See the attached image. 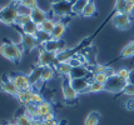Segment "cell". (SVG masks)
Returning <instances> with one entry per match:
<instances>
[{
    "instance_id": "1",
    "label": "cell",
    "mask_w": 134,
    "mask_h": 125,
    "mask_svg": "<svg viewBox=\"0 0 134 125\" xmlns=\"http://www.w3.org/2000/svg\"><path fill=\"white\" fill-rule=\"evenodd\" d=\"M0 54L5 59L18 64L23 58V49L16 44L9 41V40H4L0 44Z\"/></svg>"
},
{
    "instance_id": "2",
    "label": "cell",
    "mask_w": 134,
    "mask_h": 125,
    "mask_svg": "<svg viewBox=\"0 0 134 125\" xmlns=\"http://www.w3.org/2000/svg\"><path fill=\"white\" fill-rule=\"evenodd\" d=\"M16 18H18V9L15 3H10L9 5L0 9V23H3L5 25H14Z\"/></svg>"
},
{
    "instance_id": "3",
    "label": "cell",
    "mask_w": 134,
    "mask_h": 125,
    "mask_svg": "<svg viewBox=\"0 0 134 125\" xmlns=\"http://www.w3.org/2000/svg\"><path fill=\"white\" fill-rule=\"evenodd\" d=\"M127 83H128V81L123 80L122 78H119L117 74H115V75H113V76L108 78L107 83L104 84V90L105 91H108V93L117 94V93H120V91L124 90Z\"/></svg>"
},
{
    "instance_id": "4",
    "label": "cell",
    "mask_w": 134,
    "mask_h": 125,
    "mask_svg": "<svg viewBox=\"0 0 134 125\" xmlns=\"http://www.w3.org/2000/svg\"><path fill=\"white\" fill-rule=\"evenodd\" d=\"M62 93H63V98L66 103L69 101H75L78 98V93L73 89L71 86V80L69 76H64L62 80Z\"/></svg>"
},
{
    "instance_id": "5",
    "label": "cell",
    "mask_w": 134,
    "mask_h": 125,
    "mask_svg": "<svg viewBox=\"0 0 134 125\" xmlns=\"http://www.w3.org/2000/svg\"><path fill=\"white\" fill-rule=\"evenodd\" d=\"M52 13L55 16H68L73 14V3L70 0H65L58 4H53Z\"/></svg>"
},
{
    "instance_id": "6",
    "label": "cell",
    "mask_w": 134,
    "mask_h": 125,
    "mask_svg": "<svg viewBox=\"0 0 134 125\" xmlns=\"http://www.w3.org/2000/svg\"><path fill=\"white\" fill-rule=\"evenodd\" d=\"M10 79L14 83V85L16 86V89L20 91V90H28L31 89V84L29 81V76L25 75V74H21V73H12L10 75Z\"/></svg>"
},
{
    "instance_id": "7",
    "label": "cell",
    "mask_w": 134,
    "mask_h": 125,
    "mask_svg": "<svg viewBox=\"0 0 134 125\" xmlns=\"http://www.w3.org/2000/svg\"><path fill=\"white\" fill-rule=\"evenodd\" d=\"M113 25L120 30H127L132 25V19L130 15L124 14V13H117L113 18Z\"/></svg>"
},
{
    "instance_id": "8",
    "label": "cell",
    "mask_w": 134,
    "mask_h": 125,
    "mask_svg": "<svg viewBox=\"0 0 134 125\" xmlns=\"http://www.w3.org/2000/svg\"><path fill=\"white\" fill-rule=\"evenodd\" d=\"M0 90L3 93H5L8 95H12L16 98L19 90L16 89V86L14 85V83L12 81V79L9 75H3L1 78V81H0Z\"/></svg>"
},
{
    "instance_id": "9",
    "label": "cell",
    "mask_w": 134,
    "mask_h": 125,
    "mask_svg": "<svg viewBox=\"0 0 134 125\" xmlns=\"http://www.w3.org/2000/svg\"><path fill=\"white\" fill-rule=\"evenodd\" d=\"M57 64V54L45 51L44 49H40L39 53V59H38V65L41 66H52Z\"/></svg>"
},
{
    "instance_id": "10",
    "label": "cell",
    "mask_w": 134,
    "mask_h": 125,
    "mask_svg": "<svg viewBox=\"0 0 134 125\" xmlns=\"http://www.w3.org/2000/svg\"><path fill=\"white\" fill-rule=\"evenodd\" d=\"M41 49H44L45 51H49V53L58 54L65 49V41L64 40H53V39H50L49 41L41 44Z\"/></svg>"
},
{
    "instance_id": "11",
    "label": "cell",
    "mask_w": 134,
    "mask_h": 125,
    "mask_svg": "<svg viewBox=\"0 0 134 125\" xmlns=\"http://www.w3.org/2000/svg\"><path fill=\"white\" fill-rule=\"evenodd\" d=\"M20 48L25 50V51H30L35 49L38 45H40L38 39L34 35H28V34H21V39H20Z\"/></svg>"
},
{
    "instance_id": "12",
    "label": "cell",
    "mask_w": 134,
    "mask_h": 125,
    "mask_svg": "<svg viewBox=\"0 0 134 125\" xmlns=\"http://www.w3.org/2000/svg\"><path fill=\"white\" fill-rule=\"evenodd\" d=\"M53 113V105L47 100H43L41 103L36 104V119H43L48 114Z\"/></svg>"
},
{
    "instance_id": "13",
    "label": "cell",
    "mask_w": 134,
    "mask_h": 125,
    "mask_svg": "<svg viewBox=\"0 0 134 125\" xmlns=\"http://www.w3.org/2000/svg\"><path fill=\"white\" fill-rule=\"evenodd\" d=\"M30 19H31V21H34L35 24L39 25L43 24L45 20L48 19V15H47V11H44L43 9H40L39 6L38 8H35L31 10V14H30Z\"/></svg>"
},
{
    "instance_id": "14",
    "label": "cell",
    "mask_w": 134,
    "mask_h": 125,
    "mask_svg": "<svg viewBox=\"0 0 134 125\" xmlns=\"http://www.w3.org/2000/svg\"><path fill=\"white\" fill-rule=\"evenodd\" d=\"M43 68H44V66L36 65L34 69L30 72L29 75H28V76H29V81H30V84H31V88H34V86H36L38 84L43 83V81H41V73H43Z\"/></svg>"
},
{
    "instance_id": "15",
    "label": "cell",
    "mask_w": 134,
    "mask_h": 125,
    "mask_svg": "<svg viewBox=\"0 0 134 125\" xmlns=\"http://www.w3.org/2000/svg\"><path fill=\"white\" fill-rule=\"evenodd\" d=\"M65 31H66V24L63 20H58L55 23L54 30L52 33V39L53 40H62V38H63Z\"/></svg>"
},
{
    "instance_id": "16",
    "label": "cell",
    "mask_w": 134,
    "mask_h": 125,
    "mask_svg": "<svg viewBox=\"0 0 134 125\" xmlns=\"http://www.w3.org/2000/svg\"><path fill=\"white\" fill-rule=\"evenodd\" d=\"M92 73L87 66H78V68H71V72L69 74V78L73 79H80V78H88Z\"/></svg>"
},
{
    "instance_id": "17",
    "label": "cell",
    "mask_w": 134,
    "mask_h": 125,
    "mask_svg": "<svg viewBox=\"0 0 134 125\" xmlns=\"http://www.w3.org/2000/svg\"><path fill=\"white\" fill-rule=\"evenodd\" d=\"M33 93H34V89H33V88H31V89H28V90H20L16 95L18 101H19L21 105H24V106L30 104V103H31Z\"/></svg>"
},
{
    "instance_id": "18",
    "label": "cell",
    "mask_w": 134,
    "mask_h": 125,
    "mask_svg": "<svg viewBox=\"0 0 134 125\" xmlns=\"http://www.w3.org/2000/svg\"><path fill=\"white\" fill-rule=\"evenodd\" d=\"M54 70L58 73L59 75H63V76H69L70 72H71V66L68 63H57L54 65Z\"/></svg>"
},
{
    "instance_id": "19",
    "label": "cell",
    "mask_w": 134,
    "mask_h": 125,
    "mask_svg": "<svg viewBox=\"0 0 134 125\" xmlns=\"http://www.w3.org/2000/svg\"><path fill=\"white\" fill-rule=\"evenodd\" d=\"M21 33L23 34H28V35H36V33H38V30H39V26L35 24L34 21H31L30 20L29 23H26L25 25H23L21 28Z\"/></svg>"
},
{
    "instance_id": "20",
    "label": "cell",
    "mask_w": 134,
    "mask_h": 125,
    "mask_svg": "<svg viewBox=\"0 0 134 125\" xmlns=\"http://www.w3.org/2000/svg\"><path fill=\"white\" fill-rule=\"evenodd\" d=\"M14 123L16 125H33V119L25 113V109H24L23 113L15 116V121Z\"/></svg>"
},
{
    "instance_id": "21",
    "label": "cell",
    "mask_w": 134,
    "mask_h": 125,
    "mask_svg": "<svg viewBox=\"0 0 134 125\" xmlns=\"http://www.w3.org/2000/svg\"><path fill=\"white\" fill-rule=\"evenodd\" d=\"M95 13H97L95 3H94V0H90L87 4V6L84 8V10H83V13H82V16H84V18H90V16L95 15Z\"/></svg>"
},
{
    "instance_id": "22",
    "label": "cell",
    "mask_w": 134,
    "mask_h": 125,
    "mask_svg": "<svg viewBox=\"0 0 134 125\" xmlns=\"http://www.w3.org/2000/svg\"><path fill=\"white\" fill-rule=\"evenodd\" d=\"M90 0H75L73 3V14H76V15H82L84 8L87 6V4Z\"/></svg>"
},
{
    "instance_id": "23",
    "label": "cell",
    "mask_w": 134,
    "mask_h": 125,
    "mask_svg": "<svg viewBox=\"0 0 134 125\" xmlns=\"http://www.w3.org/2000/svg\"><path fill=\"white\" fill-rule=\"evenodd\" d=\"M55 23H57V21H54V19L48 18L43 24L39 25V30H43V31H45V33L52 35L53 30H54V26H55Z\"/></svg>"
},
{
    "instance_id": "24",
    "label": "cell",
    "mask_w": 134,
    "mask_h": 125,
    "mask_svg": "<svg viewBox=\"0 0 134 125\" xmlns=\"http://www.w3.org/2000/svg\"><path fill=\"white\" fill-rule=\"evenodd\" d=\"M100 120V114L98 111H92L87 115L84 120V125H98Z\"/></svg>"
},
{
    "instance_id": "25",
    "label": "cell",
    "mask_w": 134,
    "mask_h": 125,
    "mask_svg": "<svg viewBox=\"0 0 134 125\" xmlns=\"http://www.w3.org/2000/svg\"><path fill=\"white\" fill-rule=\"evenodd\" d=\"M54 76V69L53 66H44L43 68V73H41V81L47 83L49 80H52Z\"/></svg>"
},
{
    "instance_id": "26",
    "label": "cell",
    "mask_w": 134,
    "mask_h": 125,
    "mask_svg": "<svg viewBox=\"0 0 134 125\" xmlns=\"http://www.w3.org/2000/svg\"><path fill=\"white\" fill-rule=\"evenodd\" d=\"M130 56H134V40L129 43L128 45H125L120 53V58H130Z\"/></svg>"
},
{
    "instance_id": "27",
    "label": "cell",
    "mask_w": 134,
    "mask_h": 125,
    "mask_svg": "<svg viewBox=\"0 0 134 125\" xmlns=\"http://www.w3.org/2000/svg\"><path fill=\"white\" fill-rule=\"evenodd\" d=\"M66 63H68L71 68H78V66H83V65H84L85 60H82V56H80L79 54H76L75 56H73V58H71V59H69Z\"/></svg>"
},
{
    "instance_id": "28",
    "label": "cell",
    "mask_w": 134,
    "mask_h": 125,
    "mask_svg": "<svg viewBox=\"0 0 134 125\" xmlns=\"http://www.w3.org/2000/svg\"><path fill=\"white\" fill-rule=\"evenodd\" d=\"M35 38L38 39L39 44L41 45V44H44V43L49 41V40L52 39V35H50V34H48V33H45V31H43V30H38V33H36Z\"/></svg>"
},
{
    "instance_id": "29",
    "label": "cell",
    "mask_w": 134,
    "mask_h": 125,
    "mask_svg": "<svg viewBox=\"0 0 134 125\" xmlns=\"http://www.w3.org/2000/svg\"><path fill=\"white\" fill-rule=\"evenodd\" d=\"M30 20V16L29 15H18V18L15 19V24L14 25H16V26H23V25H25L26 23H29Z\"/></svg>"
},
{
    "instance_id": "30",
    "label": "cell",
    "mask_w": 134,
    "mask_h": 125,
    "mask_svg": "<svg viewBox=\"0 0 134 125\" xmlns=\"http://www.w3.org/2000/svg\"><path fill=\"white\" fill-rule=\"evenodd\" d=\"M107 80H108V76L105 75V73H95V74H93V81L105 84Z\"/></svg>"
},
{
    "instance_id": "31",
    "label": "cell",
    "mask_w": 134,
    "mask_h": 125,
    "mask_svg": "<svg viewBox=\"0 0 134 125\" xmlns=\"http://www.w3.org/2000/svg\"><path fill=\"white\" fill-rule=\"evenodd\" d=\"M104 90V84L97 83V81H92L90 83V93H99Z\"/></svg>"
},
{
    "instance_id": "32",
    "label": "cell",
    "mask_w": 134,
    "mask_h": 125,
    "mask_svg": "<svg viewBox=\"0 0 134 125\" xmlns=\"http://www.w3.org/2000/svg\"><path fill=\"white\" fill-rule=\"evenodd\" d=\"M129 74H130V70L127 69V68H120L119 70H117V75L119 78H122L123 80H125V81H128Z\"/></svg>"
},
{
    "instance_id": "33",
    "label": "cell",
    "mask_w": 134,
    "mask_h": 125,
    "mask_svg": "<svg viewBox=\"0 0 134 125\" xmlns=\"http://www.w3.org/2000/svg\"><path fill=\"white\" fill-rule=\"evenodd\" d=\"M16 9H18V15H29L30 16V14H31V9L21 5V4H16Z\"/></svg>"
},
{
    "instance_id": "34",
    "label": "cell",
    "mask_w": 134,
    "mask_h": 125,
    "mask_svg": "<svg viewBox=\"0 0 134 125\" xmlns=\"http://www.w3.org/2000/svg\"><path fill=\"white\" fill-rule=\"evenodd\" d=\"M133 11H134V3L130 1V0H127V1H125V6H124V11L123 13L130 15Z\"/></svg>"
},
{
    "instance_id": "35",
    "label": "cell",
    "mask_w": 134,
    "mask_h": 125,
    "mask_svg": "<svg viewBox=\"0 0 134 125\" xmlns=\"http://www.w3.org/2000/svg\"><path fill=\"white\" fill-rule=\"evenodd\" d=\"M20 4L26 6V8H29V9H31V10L35 9V8H38V1L36 0H23Z\"/></svg>"
},
{
    "instance_id": "36",
    "label": "cell",
    "mask_w": 134,
    "mask_h": 125,
    "mask_svg": "<svg viewBox=\"0 0 134 125\" xmlns=\"http://www.w3.org/2000/svg\"><path fill=\"white\" fill-rule=\"evenodd\" d=\"M123 93H124L125 95H128V96H134V85L133 84L127 83L125 88H124V90H123Z\"/></svg>"
},
{
    "instance_id": "37",
    "label": "cell",
    "mask_w": 134,
    "mask_h": 125,
    "mask_svg": "<svg viewBox=\"0 0 134 125\" xmlns=\"http://www.w3.org/2000/svg\"><path fill=\"white\" fill-rule=\"evenodd\" d=\"M125 1H127V0H117V1H115V11L117 13H123L124 11Z\"/></svg>"
},
{
    "instance_id": "38",
    "label": "cell",
    "mask_w": 134,
    "mask_h": 125,
    "mask_svg": "<svg viewBox=\"0 0 134 125\" xmlns=\"http://www.w3.org/2000/svg\"><path fill=\"white\" fill-rule=\"evenodd\" d=\"M105 75L108 78H110V76H113V75H115L117 74V72L113 69V68H110V66H107V69H105Z\"/></svg>"
},
{
    "instance_id": "39",
    "label": "cell",
    "mask_w": 134,
    "mask_h": 125,
    "mask_svg": "<svg viewBox=\"0 0 134 125\" xmlns=\"http://www.w3.org/2000/svg\"><path fill=\"white\" fill-rule=\"evenodd\" d=\"M43 125H59V121L57 119H52V120H41Z\"/></svg>"
},
{
    "instance_id": "40",
    "label": "cell",
    "mask_w": 134,
    "mask_h": 125,
    "mask_svg": "<svg viewBox=\"0 0 134 125\" xmlns=\"http://www.w3.org/2000/svg\"><path fill=\"white\" fill-rule=\"evenodd\" d=\"M125 108H127L128 110H133L134 109V98L129 99V100L125 103Z\"/></svg>"
},
{
    "instance_id": "41",
    "label": "cell",
    "mask_w": 134,
    "mask_h": 125,
    "mask_svg": "<svg viewBox=\"0 0 134 125\" xmlns=\"http://www.w3.org/2000/svg\"><path fill=\"white\" fill-rule=\"evenodd\" d=\"M128 83L134 85V69H130V74H129V78H128Z\"/></svg>"
},
{
    "instance_id": "42",
    "label": "cell",
    "mask_w": 134,
    "mask_h": 125,
    "mask_svg": "<svg viewBox=\"0 0 134 125\" xmlns=\"http://www.w3.org/2000/svg\"><path fill=\"white\" fill-rule=\"evenodd\" d=\"M52 119H55V115H54V113L52 114H48L47 116H44L41 120H52Z\"/></svg>"
},
{
    "instance_id": "43",
    "label": "cell",
    "mask_w": 134,
    "mask_h": 125,
    "mask_svg": "<svg viewBox=\"0 0 134 125\" xmlns=\"http://www.w3.org/2000/svg\"><path fill=\"white\" fill-rule=\"evenodd\" d=\"M50 1V4H58V3H62V1H65V0H49Z\"/></svg>"
},
{
    "instance_id": "44",
    "label": "cell",
    "mask_w": 134,
    "mask_h": 125,
    "mask_svg": "<svg viewBox=\"0 0 134 125\" xmlns=\"http://www.w3.org/2000/svg\"><path fill=\"white\" fill-rule=\"evenodd\" d=\"M23 0H12V3H15V4H20Z\"/></svg>"
},
{
    "instance_id": "45",
    "label": "cell",
    "mask_w": 134,
    "mask_h": 125,
    "mask_svg": "<svg viewBox=\"0 0 134 125\" xmlns=\"http://www.w3.org/2000/svg\"><path fill=\"white\" fill-rule=\"evenodd\" d=\"M130 1H133V3H134V0H130Z\"/></svg>"
}]
</instances>
